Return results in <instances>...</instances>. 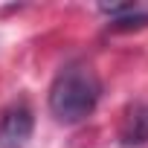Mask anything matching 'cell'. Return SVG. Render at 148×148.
Listing matches in <instances>:
<instances>
[{"label": "cell", "mask_w": 148, "mask_h": 148, "mask_svg": "<svg viewBox=\"0 0 148 148\" xmlns=\"http://www.w3.org/2000/svg\"><path fill=\"white\" fill-rule=\"evenodd\" d=\"M102 96V84L96 79V73L84 64H67L55 82L49 84V113L64 122V125H76L87 119Z\"/></svg>", "instance_id": "6da1fadb"}, {"label": "cell", "mask_w": 148, "mask_h": 148, "mask_svg": "<svg viewBox=\"0 0 148 148\" xmlns=\"http://www.w3.org/2000/svg\"><path fill=\"white\" fill-rule=\"evenodd\" d=\"M32 113L26 108H12L0 119V148H23L32 136Z\"/></svg>", "instance_id": "7a4b0ae2"}, {"label": "cell", "mask_w": 148, "mask_h": 148, "mask_svg": "<svg viewBox=\"0 0 148 148\" xmlns=\"http://www.w3.org/2000/svg\"><path fill=\"white\" fill-rule=\"evenodd\" d=\"M148 139V108L136 105L122 128V145H142Z\"/></svg>", "instance_id": "3957f363"}, {"label": "cell", "mask_w": 148, "mask_h": 148, "mask_svg": "<svg viewBox=\"0 0 148 148\" xmlns=\"http://www.w3.org/2000/svg\"><path fill=\"white\" fill-rule=\"evenodd\" d=\"M145 23H148V12H139V6H136L134 12L116 18L110 26H113V29H136V26H145Z\"/></svg>", "instance_id": "277c9868"}]
</instances>
